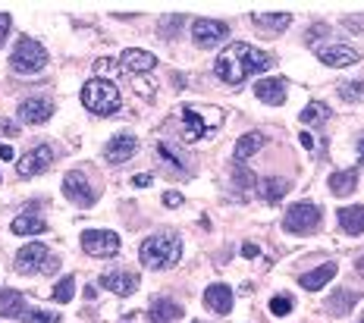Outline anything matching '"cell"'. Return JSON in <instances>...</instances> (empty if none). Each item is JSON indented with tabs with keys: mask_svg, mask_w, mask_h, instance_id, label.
I'll list each match as a JSON object with an SVG mask.
<instances>
[{
	"mask_svg": "<svg viewBox=\"0 0 364 323\" xmlns=\"http://www.w3.org/2000/svg\"><path fill=\"white\" fill-rule=\"evenodd\" d=\"M22 323H60L57 311H41V307H26V314L19 317Z\"/></svg>",
	"mask_w": 364,
	"mask_h": 323,
	"instance_id": "cell-31",
	"label": "cell"
},
{
	"mask_svg": "<svg viewBox=\"0 0 364 323\" xmlns=\"http://www.w3.org/2000/svg\"><path fill=\"white\" fill-rule=\"evenodd\" d=\"M361 323H364V317H361Z\"/></svg>",
	"mask_w": 364,
	"mask_h": 323,
	"instance_id": "cell-47",
	"label": "cell"
},
{
	"mask_svg": "<svg viewBox=\"0 0 364 323\" xmlns=\"http://www.w3.org/2000/svg\"><path fill=\"white\" fill-rule=\"evenodd\" d=\"M44 229H48V223H44L38 214H19L16 220L10 223L13 236H38V232H44Z\"/></svg>",
	"mask_w": 364,
	"mask_h": 323,
	"instance_id": "cell-27",
	"label": "cell"
},
{
	"mask_svg": "<svg viewBox=\"0 0 364 323\" xmlns=\"http://www.w3.org/2000/svg\"><path fill=\"white\" fill-rule=\"evenodd\" d=\"M82 251L91 258H110L119 251V236L110 229H85L82 232Z\"/></svg>",
	"mask_w": 364,
	"mask_h": 323,
	"instance_id": "cell-8",
	"label": "cell"
},
{
	"mask_svg": "<svg viewBox=\"0 0 364 323\" xmlns=\"http://www.w3.org/2000/svg\"><path fill=\"white\" fill-rule=\"evenodd\" d=\"M164 204H166V207H179V204H182V195H179V192H166V195H164Z\"/></svg>",
	"mask_w": 364,
	"mask_h": 323,
	"instance_id": "cell-37",
	"label": "cell"
},
{
	"mask_svg": "<svg viewBox=\"0 0 364 323\" xmlns=\"http://www.w3.org/2000/svg\"><path fill=\"white\" fill-rule=\"evenodd\" d=\"M101 285L107 292H113V295L129 298L135 289H139V276H135V273H104L101 276Z\"/></svg>",
	"mask_w": 364,
	"mask_h": 323,
	"instance_id": "cell-18",
	"label": "cell"
},
{
	"mask_svg": "<svg viewBox=\"0 0 364 323\" xmlns=\"http://www.w3.org/2000/svg\"><path fill=\"white\" fill-rule=\"evenodd\" d=\"M257 148H264V135L261 132L242 135V138L236 141V148H232V160H236V167H245V160L252 154H257Z\"/></svg>",
	"mask_w": 364,
	"mask_h": 323,
	"instance_id": "cell-21",
	"label": "cell"
},
{
	"mask_svg": "<svg viewBox=\"0 0 364 323\" xmlns=\"http://www.w3.org/2000/svg\"><path fill=\"white\" fill-rule=\"evenodd\" d=\"M204 307L214 314H230L232 311V289L223 283H214L204 289Z\"/></svg>",
	"mask_w": 364,
	"mask_h": 323,
	"instance_id": "cell-15",
	"label": "cell"
},
{
	"mask_svg": "<svg viewBox=\"0 0 364 323\" xmlns=\"http://www.w3.org/2000/svg\"><path fill=\"white\" fill-rule=\"evenodd\" d=\"M230 26L220 19H195L192 22V38L198 48H217L220 41H226Z\"/></svg>",
	"mask_w": 364,
	"mask_h": 323,
	"instance_id": "cell-10",
	"label": "cell"
},
{
	"mask_svg": "<svg viewBox=\"0 0 364 323\" xmlns=\"http://www.w3.org/2000/svg\"><path fill=\"white\" fill-rule=\"evenodd\" d=\"M255 94H257V101L270 104V107H279V104H286V82L283 79H257Z\"/></svg>",
	"mask_w": 364,
	"mask_h": 323,
	"instance_id": "cell-16",
	"label": "cell"
},
{
	"mask_svg": "<svg viewBox=\"0 0 364 323\" xmlns=\"http://www.w3.org/2000/svg\"><path fill=\"white\" fill-rule=\"evenodd\" d=\"M44 66H48V50L35 38H19L10 54V70L19 76H32V72H41Z\"/></svg>",
	"mask_w": 364,
	"mask_h": 323,
	"instance_id": "cell-5",
	"label": "cell"
},
{
	"mask_svg": "<svg viewBox=\"0 0 364 323\" xmlns=\"http://www.w3.org/2000/svg\"><path fill=\"white\" fill-rule=\"evenodd\" d=\"M132 185H135V189H148V185H151V176H148V173H141V176L132 179Z\"/></svg>",
	"mask_w": 364,
	"mask_h": 323,
	"instance_id": "cell-39",
	"label": "cell"
},
{
	"mask_svg": "<svg viewBox=\"0 0 364 323\" xmlns=\"http://www.w3.org/2000/svg\"><path fill=\"white\" fill-rule=\"evenodd\" d=\"M75 295V276H63L57 285H54V302L57 305H70Z\"/></svg>",
	"mask_w": 364,
	"mask_h": 323,
	"instance_id": "cell-30",
	"label": "cell"
},
{
	"mask_svg": "<svg viewBox=\"0 0 364 323\" xmlns=\"http://www.w3.org/2000/svg\"><path fill=\"white\" fill-rule=\"evenodd\" d=\"M330 116V107L327 104H321V101H311L305 110H301V123L305 126H314V123H323V119Z\"/></svg>",
	"mask_w": 364,
	"mask_h": 323,
	"instance_id": "cell-29",
	"label": "cell"
},
{
	"mask_svg": "<svg viewBox=\"0 0 364 323\" xmlns=\"http://www.w3.org/2000/svg\"><path fill=\"white\" fill-rule=\"evenodd\" d=\"M364 94V82H339V97L343 101H358Z\"/></svg>",
	"mask_w": 364,
	"mask_h": 323,
	"instance_id": "cell-34",
	"label": "cell"
},
{
	"mask_svg": "<svg viewBox=\"0 0 364 323\" xmlns=\"http://www.w3.org/2000/svg\"><path fill=\"white\" fill-rule=\"evenodd\" d=\"M139 258L148 270H170V267H176L179 258H182V239L173 236V232L148 236L145 242H141Z\"/></svg>",
	"mask_w": 364,
	"mask_h": 323,
	"instance_id": "cell-2",
	"label": "cell"
},
{
	"mask_svg": "<svg viewBox=\"0 0 364 323\" xmlns=\"http://www.w3.org/2000/svg\"><path fill=\"white\" fill-rule=\"evenodd\" d=\"M182 317V305L173 298H154L148 307V323H176Z\"/></svg>",
	"mask_w": 364,
	"mask_h": 323,
	"instance_id": "cell-17",
	"label": "cell"
},
{
	"mask_svg": "<svg viewBox=\"0 0 364 323\" xmlns=\"http://www.w3.org/2000/svg\"><path fill=\"white\" fill-rule=\"evenodd\" d=\"M336 261H327V264H321L317 270H311V273H305L301 276V289H308V292H317V289H323V285H327L333 276H336Z\"/></svg>",
	"mask_w": 364,
	"mask_h": 323,
	"instance_id": "cell-20",
	"label": "cell"
},
{
	"mask_svg": "<svg viewBox=\"0 0 364 323\" xmlns=\"http://www.w3.org/2000/svg\"><path fill=\"white\" fill-rule=\"evenodd\" d=\"M252 22L257 28H264L267 35H279V32H286V28H289L292 16H289V13H255Z\"/></svg>",
	"mask_w": 364,
	"mask_h": 323,
	"instance_id": "cell-23",
	"label": "cell"
},
{
	"mask_svg": "<svg viewBox=\"0 0 364 323\" xmlns=\"http://www.w3.org/2000/svg\"><path fill=\"white\" fill-rule=\"evenodd\" d=\"M321 226V207L311 204V201H299L286 210L283 217V229L286 232H295V236H308Z\"/></svg>",
	"mask_w": 364,
	"mask_h": 323,
	"instance_id": "cell-7",
	"label": "cell"
},
{
	"mask_svg": "<svg viewBox=\"0 0 364 323\" xmlns=\"http://www.w3.org/2000/svg\"><path fill=\"white\" fill-rule=\"evenodd\" d=\"M317 60H321V63H327V66L343 70V66L361 63V50L348 48V44H330V48H317Z\"/></svg>",
	"mask_w": 364,
	"mask_h": 323,
	"instance_id": "cell-14",
	"label": "cell"
},
{
	"mask_svg": "<svg viewBox=\"0 0 364 323\" xmlns=\"http://www.w3.org/2000/svg\"><path fill=\"white\" fill-rule=\"evenodd\" d=\"M82 104L97 116H113L123 104V94L110 79H88L82 85Z\"/></svg>",
	"mask_w": 364,
	"mask_h": 323,
	"instance_id": "cell-4",
	"label": "cell"
},
{
	"mask_svg": "<svg viewBox=\"0 0 364 323\" xmlns=\"http://www.w3.org/2000/svg\"><path fill=\"white\" fill-rule=\"evenodd\" d=\"M358 154H361V160H364V135L358 138Z\"/></svg>",
	"mask_w": 364,
	"mask_h": 323,
	"instance_id": "cell-45",
	"label": "cell"
},
{
	"mask_svg": "<svg viewBox=\"0 0 364 323\" xmlns=\"http://www.w3.org/2000/svg\"><path fill=\"white\" fill-rule=\"evenodd\" d=\"M179 116H182V141H188V145H195L208 132L223 126V110L220 107H195V104H186L179 110Z\"/></svg>",
	"mask_w": 364,
	"mask_h": 323,
	"instance_id": "cell-3",
	"label": "cell"
},
{
	"mask_svg": "<svg viewBox=\"0 0 364 323\" xmlns=\"http://www.w3.org/2000/svg\"><path fill=\"white\" fill-rule=\"evenodd\" d=\"M346 26H348V28H364V16H361V19H355V16H346Z\"/></svg>",
	"mask_w": 364,
	"mask_h": 323,
	"instance_id": "cell-40",
	"label": "cell"
},
{
	"mask_svg": "<svg viewBox=\"0 0 364 323\" xmlns=\"http://www.w3.org/2000/svg\"><path fill=\"white\" fill-rule=\"evenodd\" d=\"M192 323H198V320H192Z\"/></svg>",
	"mask_w": 364,
	"mask_h": 323,
	"instance_id": "cell-46",
	"label": "cell"
},
{
	"mask_svg": "<svg viewBox=\"0 0 364 323\" xmlns=\"http://www.w3.org/2000/svg\"><path fill=\"white\" fill-rule=\"evenodd\" d=\"M26 298L19 295L16 289H4L0 292V317H13V320H19L22 314H26Z\"/></svg>",
	"mask_w": 364,
	"mask_h": 323,
	"instance_id": "cell-24",
	"label": "cell"
},
{
	"mask_svg": "<svg viewBox=\"0 0 364 323\" xmlns=\"http://www.w3.org/2000/svg\"><path fill=\"white\" fill-rule=\"evenodd\" d=\"M355 302H358V292H352V289H336V292L330 295V302H327V311L336 314V317H346V314L355 307Z\"/></svg>",
	"mask_w": 364,
	"mask_h": 323,
	"instance_id": "cell-28",
	"label": "cell"
},
{
	"mask_svg": "<svg viewBox=\"0 0 364 323\" xmlns=\"http://www.w3.org/2000/svg\"><path fill=\"white\" fill-rule=\"evenodd\" d=\"M267 70H273V57L252 48V44H242V41L226 44V48L220 50V57L214 60L217 79L232 88L242 85V82L248 76H255V72H267Z\"/></svg>",
	"mask_w": 364,
	"mask_h": 323,
	"instance_id": "cell-1",
	"label": "cell"
},
{
	"mask_svg": "<svg viewBox=\"0 0 364 323\" xmlns=\"http://www.w3.org/2000/svg\"><path fill=\"white\" fill-rule=\"evenodd\" d=\"M299 141H301V148H305V151H314V135H311V132H301Z\"/></svg>",
	"mask_w": 364,
	"mask_h": 323,
	"instance_id": "cell-38",
	"label": "cell"
},
{
	"mask_svg": "<svg viewBox=\"0 0 364 323\" xmlns=\"http://www.w3.org/2000/svg\"><path fill=\"white\" fill-rule=\"evenodd\" d=\"M135 151H139V138H135L132 132H117L107 145H104V160L113 163V167H119V163L132 160Z\"/></svg>",
	"mask_w": 364,
	"mask_h": 323,
	"instance_id": "cell-11",
	"label": "cell"
},
{
	"mask_svg": "<svg viewBox=\"0 0 364 323\" xmlns=\"http://www.w3.org/2000/svg\"><path fill=\"white\" fill-rule=\"evenodd\" d=\"M60 267V261L48 251V245L32 242V245H22L16 254V270L19 273H54Z\"/></svg>",
	"mask_w": 364,
	"mask_h": 323,
	"instance_id": "cell-6",
	"label": "cell"
},
{
	"mask_svg": "<svg viewBox=\"0 0 364 323\" xmlns=\"http://www.w3.org/2000/svg\"><path fill=\"white\" fill-rule=\"evenodd\" d=\"M10 13H0V44H4V38H6V32H10Z\"/></svg>",
	"mask_w": 364,
	"mask_h": 323,
	"instance_id": "cell-36",
	"label": "cell"
},
{
	"mask_svg": "<svg viewBox=\"0 0 364 323\" xmlns=\"http://www.w3.org/2000/svg\"><path fill=\"white\" fill-rule=\"evenodd\" d=\"M355 273H358V276H364V254H361L358 261H355Z\"/></svg>",
	"mask_w": 364,
	"mask_h": 323,
	"instance_id": "cell-44",
	"label": "cell"
},
{
	"mask_svg": "<svg viewBox=\"0 0 364 323\" xmlns=\"http://www.w3.org/2000/svg\"><path fill=\"white\" fill-rule=\"evenodd\" d=\"M4 132H6V135H16L19 126H16V123H4Z\"/></svg>",
	"mask_w": 364,
	"mask_h": 323,
	"instance_id": "cell-43",
	"label": "cell"
},
{
	"mask_svg": "<svg viewBox=\"0 0 364 323\" xmlns=\"http://www.w3.org/2000/svg\"><path fill=\"white\" fill-rule=\"evenodd\" d=\"M270 314L273 317H289L292 314V298L289 295H273L270 298Z\"/></svg>",
	"mask_w": 364,
	"mask_h": 323,
	"instance_id": "cell-33",
	"label": "cell"
},
{
	"mask_svg": "<svg viewBox=\"0 0 364 323\" xmlns=\"http://www.w3.org/2000/svg\"><path fill=\"white\" fill-rule=\"evenodd\" d=\"M113 70H117V63H113L110 57H107V60H97V63H95V72H97V79H101V76H110Z\"/></svg>",
	"mask_w": 364,
	"mask_h": 323,
	"instance_id": "cell-35",
	"label": "cell"
},
{
	"mask_svg": "<svg viewBox=\"0 0 364 323\" xmlns=\"http://www.w3.org/2000/svg\"><path fill=\"white\" fill-rule=\"evenodd\" d=\"M54 116V101L50 97H26L19 104V119L28 126H41Z\"/></svg>",
	"mask_w": 364,
	"mask_h": 323,
	"instance_id": "cell-13",
	"label": "cell"
},
{
	"mask_svg": "<svg viewBox=\"0 0 364 323\" xmlns=\"http://www.w3.org/2000/svg\"><path fill=\"white\" fill-rule=\"evenodd\" d=\"M339 226L348 236H361L364 232V207L352 204V207H339Z\"/></svg>",
	"mask_w": 364,
	"mask_h": 323,
	"instance_id": "cell-25",
	"label": "cell"
},
{
	"mask_svg": "<svg viewBox=\"0 0 364 323\" xmlns=\"http://www.w3.org/2000/svg\"><path fill=\"white\" fill-rule=\"evenodd\" d=\"M242 254H245V258H257V245H252V242H248L245 248H242Z\"/></svg>",
	"mask_w": 364,
	"mask_h": 323,
	"instance_id": "cell-42",
	"label": "cell"
},
{
	"mask_svg": "<svg viewBox=\"0 0 364 323\" xmlns=\"http://www.w3.org/2000/svg\"><path fill=\"white\" fill-rule=\"evenodd\" d=\"M355 189H358V170H343V173H333L330 176V192L336 198H348Z\"/></svg>",
	"mask_w": 364,
	"mask_h": 323,
	"instance_id": "cell-26",
	"label": "cell"
},
{
	"mask_svg": "<svg viewBox=\"0 0 364 323\" xmlns=\"http://www.w3.org/2000/svg\"><path fill=\"white\" fill-rule=\"evenodd\" d=\"M0 160H13V148L10 145H0Z\"/></svg>",
	"mask_w": 364,
	"mask_h": 323,
	"instance_id": "cell-41",
	"label": "cell"
},
{
	"mask_svg": "<svg viewBox=\"0 0 364 323\" xmlns=\"http://www.w3.org/2000/svg\"><path fill=\"white\" fill-rule=\"evenodd\" d=\"M63 195L79 207H91L95 204V198H97L95 189L88 185V176L82 170H70L63 176Z\"/></svg>",
	"mask_w": 364,
	"mask_h": 323,
	"instance_id": "cell-9",
	"label": "cell"
},
{
	"mask_svg": "<svg viewBox=\"0 0 364 323\" xmlns=\"http://www.w3.org/2000/svg\"><path fill=\"white\" fill-rule=\"evenodd\" d=\"M50 163H54V151H50V145H38L28 154H22V160H16V173L22 179H32V176H41Z\"/></svg>",
	"mask_w": 364,
	"mask_h": 323,
	"instance_id": "cell-12",
	"label": "cell"
},
{
	"mask_svg": "<svg viewBox=\"0 0 364 323\" xmlns=\"http://www.w3.org/2000/svg\"><path fill=\"white\" fill-rule=\"evenodd\" d=\"M119 60H123V70H129V72H151L157 66V57L141 48H126Z\"/></svg>",
	"mask_w": 364,
	"mask_h": 323,
	"instance_id": "cell-19",
	"label": "cell"
},
{
	"mask_svg": "<svg viewBox=\"0 0 364 323\" xmlns=\"http://www.w3.org/2000/svg\"><path fill=\"white\" fill-rule=\"evenodd\" d=\"M182 26H186V16H182V13H173V16H161V19H157V32H161L164 38H173V32L182 28Z\"/></svg>",
	"mask_w": 364,
	"mask_h": 323,
	"instance_id": "cell-32",
	"label": "cell"
},
{
	"mask_svg": "<svg viewBox=\"0 0 364 323\" xmlns=\"http://www.w3.org/2000/svg\"><path fill=\"white\" fill-rule=\"evenodd\" d=\"M289 189H292V182L289 179H279V176H273V179H264L261 185H257V195H261L267 204H279V201L289 195Z\"/></svg>",
	"mask_w": 364,
	"mask_h": 323,
	"instance_id": "cell-22",
	"label": "cell"
}]
</instances>
